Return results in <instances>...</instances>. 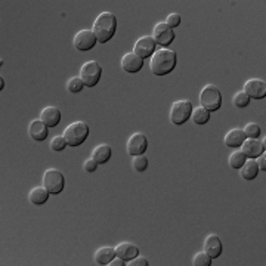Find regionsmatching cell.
Here are the masks:
<instances>
[{
  "mask_svg": "<svg viewBox=\"0 0 266 266\" xmlns=\"http://www.w3.org/2000/svg\"><path fill=\"white\" fill-rule=\"evenodd\" d=\"M176 67V53L167 47L156 49L150 60V70L154 76H166Z\"/></svg>",
  "mask_w": 266,
  "mask_h": 266,
  "instance_id": "6da1fadb",
  "label": "cell"
},
{
  "mask_svg": "<svg viewBox=\"0 0 266 266\" xmlns=\"http://www.w3.org/2000/svg\"><path fill=\"white\" fill-rule=\"evenodd\" d=\"M117 30V18L111 12H102L95 19L92 32L98 40V43H107L114 37Z\"/></svg>",
  "mask_w": 266,
  "mask_h": 266,
  "instance_id": "7a4b0ae2",
  "label": "cell"
},
{
  "mask_svg": "<svg viewBox=\"0 0 266 266\" xmlns=\"http://www.w3.org/2000/svg\"><path fill=\"white\" fill-rule=\"evenodd\" d=\"M89 136V126L84 122H74L68 125L64 130V138L67 141V145L70 146H78L87 139Z\"/></svg>",
  "mask_w": 266,
  "mask_h": 266,
  "instance_id": "3957f363",
  "label": "cell"
},
{
  "mask_svg": "<svg viewBox=\"0 0 266 266\" xmlns=\"http://www.w3.org/2000/svg\"><path fill=\"white\" fill-rule=\"evenodd\" d=\"M200 107H203L207 111H218L222 105V94L220 91L213 86V84H207L204 86V89L200 92Z\"/></svg>",
  "mask_w": 266,
  "mask_h": 266,
  "instance_id": "277c9868",
  "label": "cell"
},
{
  "mask_svg": "<svg viewBox=\"0 0 266 266\" xmlns=\"http://www.w3.org/2000/svg\"><path fill=\"white\" fill-rule=\"evenodd\" d=\"M192 112V104L189 102L188 99H181L173 102L172 108H170V122L173 125L181 126L184 125L185 122H188Z\"/></svg>",
  "mask_w": 266,
  "mask_h": 266,
  "instance_id": "5b68a950",
  "label": "cell"
},
{
  "mask_svg": "<svg viewBox=\"0 0 266 266\" xmlns=\"http://www.w3.org/2000/svg\"><path fill=\"white\" fill-rule=\"evenodd\" d=\"M102 76V68L101 65L95 61H87L81 65L80 68V78L84 83L86 87H94L98 84V81L101 80Z\"/></svg>",
  "mask_w": 266,
  "mask_h": 266,
  "instance_id": "8992f818",
  "label": "cell"
},
{
  "mask_svg": "<svg viewBox=\"0 0 266 266\" xmlns=\"http://www.w3.org/2000/svg\"><path fill=\"white\" fill-rule=\"evenodd\" d=\"M43 187L52 195H56V194L63 192L64 187H65L64 174L56 169H47L46 172L43 173Z\"/></svg>",
  "mask_w": 266,
  "mask_h": 266,
  "instance_id": "52a82bcc",
  "label": "cell"
},
{
  "mask_svg": "<svg viewBox=\"0 0 266 266\" xmlns=\"http://www.w3.org/2000/svg\"><path fill=\"white\" fill-rule=\"evenodd\" d=\"M241 153L247 158H257L259 156L265 154L266 150V138L262 139V142L257 139H251V138H246V141L241 143L240 146Z\"/></svg>",
  "mask_w": 266,
  "mask_h": 266,
  "instance_id": "ba28073f",
  "label": "cell"
},
{
  "mask_svg": "<svg viewBox=\"0 0 266 266\" xmlns=\"http://www.w3.org/2000/svg\"><path fill=\"white\" fill-rule=\"evenodd\" d=\"M153 39L160 46H169L174 40V33L166 22H158L153 30Z\"/></svg>",
  "mask_w": 266,
  "mask_h": 266,
  "instance_id": "9c48e42d",
  "label": "cell"
},
{
  "mask_svg": "<svg viewBox=\"0 0 266 266\" xmlns=\"http://www.w3.org/2000/svg\"><path fill=\"white\" fill-rule=\"evenodd\" d=\"M96 37L92 30H80L76 33L74 39H73V45L77 50L81 52H87L96 45Z\"/></svg>",
  "mask_w": 266,
  "mask_h": 266,
  "instance_id": "30bf717a",
  "label": "cell"
},
{
  "mask_svg": "<svg viewBox=\"0 0 266 266\" xmlns=\"http://www.w3.org/2000/svg\"><path fill=\"white\" fill-rule=\"evenodd\" d=\"M126 148H127V153L132 157L142 156V154L146 151V148H148V139L145 138L143 133L136 132V133H133V135L129 138Z\"/></svg>",
  "mask_w": 266,
  "mask_h": 266,
  "instance_id": "8fae6325",
  "label": "cell"
},
{
  "mask_svg": "<svg viewBox=\"0 0 266 266\" xmlns=\"http://www.w3.org/2000/svg\"><path fill=\"white\" fill-rule=\"evenodd\" d=\"M156 46L157 43L154 42L153 36H143V37L136 40V43L133 46V52L143 60V58L151 56L156 52Z\"/></svg>",
  "mask_w": 266,
  "mask_h": 266,
  "instance_id": "7c38bea8",
  "label": "cell"
},
{
  "mask_svg": "<svg viewBox=\"0 0 266 266\" xmlns=\"http://www.w3.org/2000/svg\"><path fill=\"white\" fill-rule=\"evenodd\" d=\"M244 92L253 99H263L266 96V83L260 78H250L244 84Z\"/></svg>",
  "mask_w": 266,
  "mask_h": 266,
  "instance_id": "4fadbf2b",
  "label": "cell"
},
{
  "mask_svg": "<svg viewBox=\"0 0 266 266\" xmlns=\"http://www.w3.org/2000/svg\"><path fill=\"white\" fill-rule=\"evenodd\" d=\"M120 64H122V68L126 73H138L143 65V60L141 56H138L135 52H129V53L123 55Z\"/></svg>",
  "mask_w": 266,
  "mask_h": 266,
  "instance_id": "5bb4252c",
  "label": "cell"
},
{
  "mask_svg": "<svg viewBox=\"0 0 266 266\" xmlns=\"http://www.w3.org/2000/svg\"><path fill=\"white\" fill-rule=\"evenodd\" d=\"M204 251H205L212 259L219 257L220 253H222V243H220V238L218 235L210 234L204 240Z\"/></svg>",
  "mask_w": 266,
  "mask_h": 266,
  "instance_id": "9a60e30c",
  "label": "cell"
},
{
  "mask_svg": "<svg viewBox=\"0 0 266 266\" xmlns=\"http://www.w3.org/2000/svg\"><path fill=\"white\" fill-rule=\"evenodd\" d=\"M40 120L47 126V127H55L61 122V111L56 107H46L40 112Z\"/></svg>",
  "mask_w": 266,
  "mask_h": 266,
  "instance_id": "2e32d148",
  "label": "cell"
},
{
  "mask_svg": "<svg viewBox=\"0 0 266 266\" xmlns=\"http://www.w3.org/2000/svg\"><path fill=\"white\" fill-rule=\"evenodd\" d=\"M115 250V256L122 257L123 260H132L133 257L139 256V249L132 244V243H120L117 247H114Z\"/></svg>",
  "mask_w": 266,
  "mask_h": 266,
  "instance_id": "e0dca14e",
  "label": "cell"
},
{
  "mask_svg": "<svg viewBox=\"0 0 266 266\" xmlns=\"http://www.w3.org/2000/svg\"><path fill=\"white\" fill-rule=\"evenodd\" d=\"M28 133L34 141H45L47 138V126L40 119H36L28 126Z\"/></svg>",
  "mask_w": 266,
  "mask_h": 266,
  "instance_id": "ac0fdd59",
  "label": "cell"
},
{
  "mask_svg": "<svg viewBox=\"0 0 266 266\" xmlns=\"http://www.w3.org/2000/svg\"><path fill=\"white\" fill-rule=\"evenodd\" d=\"M115 257V250L114 247L110 246H104V247H99L98 250L95 251V262L98 265H110V262Z\"/></svg>",
  "mask_w": 266,
  "mask_h": 266,
  "instance_id": "d6986e66",
  "label": "cell"
},
{
  "mask_svg": "<svg viewBox=\"0 0 266 266\" xmlns=\"http://www.w3.org/2000/svg\"><path fill=\"white\" fill-rule=\"evenodd\" d=\"M225 145L229 148H240L241 143L246 141V135L243 132V129H232L225 135Z\"/></svg>",
  "mask_w": 266,
  "mask_h": 266,
  "instance_id": "ffe728a7",
  "label": "cell"
},
{
  "mask_svg": "<svg viewBox=\"0 0 266 266\" xmlns=\"http://www.w3.org/2000/svg\"><path fill=\"white\" fill-rule=\"evenodd\" d=\"M238 170H240V174H241L243 179L251 181V179H254V178L257 176L259 167H257V163H256L254 158H247V160L244 161V164H243Z\"/></svg>",
  "mask_w": 266,
  "mask_h": 266,
  "instance_id": "44dd1931",
  "label": "cell"
},
{
  "mask_svg": "<svg viewBox=\"0 0 266 266\" xmlns=\"http://www.w3.org/2000/svg\"><path fill=\"white\" fill-rule=\"evenodd\" d=\"M92 158L98 164H105L111 158V148L107 143H101L98 146H95L92 151Z\"/></svg>",
  "mask_w": 266,
  "mask_h": 266,
  "instance_id": "7402d4cb",
  "label": "cell"
},
{
  "mask_svg": "<svg viewBox=\"0 0 266 266\" xmlns=\"http://www.w3.org/2000/svg\"><path fill=\"white\" fill-rule=\"evenodd\" d=\"M49 194H50V192H49L45 187H36V188H33L32 191H30L28 200H30V203L34 204V205H42V204H45L47 201Z\"/></svg>",
  "mask_w": 266,
  "mask_h": 266,
  "instance_id": "603a6c76",
  "label": "cell"
},
{
  "mask_svg": "<svg viewBox=\"0 0 266 266\" xmlns=\"http://www.w3.org/2000/svg\"><path fill=\"white\" fill-rule=\"evenodd\" d=\"M189 119H192V122L195 125H205L210 120V111H207L203 107L192 108V112H191Z\"/></svg>",
  "mask_w": 266,
  "mask_h": 266,
  "instance_id": "cb8c5ba5",
  "label": "cell"
},
{
  "mask_svg": "<svg viewBox=\"0 0 266 266\" xmlns=\"http://www.w3.org/2000/svg\"><path fill=\"white\" fill-rule=\"evenodd\" d=\"M247 160V157L244 156L240 150H237L234 151L231 156H229V160H228V163H229V166L232 167V169H240L243 164H244V161Z\"/></svg>",
  "mask_w": 266,
  "mask_h": 266,
  "instance_id": "d4e9b609",
  "label": "cell"
},
{
  "mask_svg": "<svg viewBox=\"0 0 266 266\" xmlns=\"http://www.w3.org/2000/svg\"><path fill=\"white\" fill-rule=\"evenodd\" d=\"M249 102H250V98H249V95L246 94L244 91L237 92L234 95V98H232V104H234L237 108H246L249 105Z\"/></svg>",
  "mask_w": 266,
  "mask_h": 266,
  "instance_id": "484cf974",
  "label": "cell"
},
{
  "mask_svg": "<svg viewBox=\"0 0 266 266\" xmlns=\"http://www.w3.org/2000/svg\"><path fill=\"white\" fill-rule=\"evenodd\" d=\"M132 167L136 170V172H145L146 167H148V158L143 156H133L132 160Z\"/></svg>",
  "mask_w": 266,
  "mask_h": 266,
  "instance_id": "4316f807",
  "label": "cell"
},
{
  "mask_svg": "<svg viewBox=\"0 0 266 266\" xmlns=\"http://www.w3.org/2000/svg\"><path fill=\"white\" fill-rule=\"evenodd\" d=\"M192 265L194 266H210L212 265V257L205 253V251H200L194 256L192 259Z\"/></svg>",
  "mask_w": 266,
  "mask_h": 266,
  "instance_id": "83f0119b",
  "label": "cell"
},
{
  "mask_svg": "<svg viewBox=\"0 0 266 266\" xmlns=\"http://www.w3.org/2000/svg\"><path fill=\"white\" fill-rule=\"evenodd\" d=\"M83 87H84V83L81 81L80 77H71L67 81V89L71 94H78Z\"/></svg>",
  "mask_w": 266,
  "mask_h": 266,
  "instance_id": "f1b7e54d",
  "label": "cell"
},
{
  "mask_svg": "<svg viewBox=\"0 0 266 266\" xmlns=\"http://www.w3.org/2000/svg\"><path fill=\"white\" fill-rule=\"evenodd\" d=\"M246 138H251V139H256L259 135H260V127L257 123H247L246 127L243 129Z\"/></svg>",
  "mask_w": 266,
  "mask_h": 266,
  "instance_id": "f546056e",
  "label": "cell"
},
{
  "mask_svg": "<svg viewBox=\"0 0 266 266\" xmlns=\"http://www.w3.org/2000/svg\"><path fill=\"white\" fill-rule=\"evenodd\" d=\"M50 148L53 150V151H63L64 148L67 146V141H65V138H64V135H56V136H53L52 139H50Z\"/></svg>",
  "mask_w": 266,
  "mask_h": 266,
  "instance_id": "4dcf8cb0",
  "label": "cell"
},
{
  "mask_svg": "<svg viewBox=\"0 0 266 266\" xmlns=\"http://www.w3.org/2000/svg\"><path fill=\"white\" fill-rule=\"evenodd\" d=\"M166 24H167L170 28L178 27V25L181 24V15H178V14H170V15L167 16V19H166Z\"/></svg>",
  "mask_w": 266,
  "mask_h": 266,
  "instance_id": "1f68e13d",
  "label": "cell"
},
{
  "mask_svg": "<svg viewBox=\"0 0 266 266\" xmlns=\"http://www.w3.org/2000/svg\"><path fill=\"white\" fill-rule=\"evenodd\" d=\"M126 265H129V266H148V260H146L145 257H142V256H136V257H133L132 260H129V263H126Z\"/></svg>",
  "mask_w": 266,
  "mask_h": 266,
  "instance_id": "d6a6232c",
  "label": "cell"
},
{
  "mask_svg": "<svg viewBox=\"0 0 266 266\" xmlns=\"http://www.w3.org/2000/svg\"><path fill=\"white\" fill-rule=\"evenodd\" d=\"M96 167H98V163L95 161L94 158H89V160H86V161L83 163V169H84L86 172H95Z\"/></svg>",
  "mask_w": 266,
  "mask_h": 266,
  "instance_id": "836d02e7",
  "label": "cell"
},
{
  "mask_svg": "<svg viewBox=\"0 0 266 266\" xmlns=\"http://www.w3.org/2000/svg\"><path fill=\"white\" fill-rule=\"evenodd\" d=\"M256 163H257V167H259V170H266V157L265 154H262V156H259L256 158Z\"/></svg>",
  "mask_w": 266,
  "mask_h": 266,
  "instance_id": "e575fe53",
  "label": "cell"
},
{
  "mask_svg": "<svg viewBox=\"0 0 266 266\" xmlns=\"http://www.w3.org/2000/svg\"><path fill=\"white\" fill-rule=\"evenodd\" d=\"M123 265H126L125 260H123L122 257H119V256H115V257L110 262V266H123Z\"/></svg>",
  "mask_w": 266,
  "mask_h": 266,
  "instance_id": "d590c367",
  "label": "cell"
},
{
  "mask_svg": "<svg viewBox=\"0 0 266 266\" xmlns=\"http://www.w3.org/2000/svg\"><path fill=\"white\" fill-rule=\"evenodd\" d=\"M3 86H5V81H3V78L0 80V89H3Z\"/></svg>",
  "mask_w": 266,
  "mask_h": 266,
  "instance_id": "8d00e7d4",
  "label": "cell"
}]
</instances>
